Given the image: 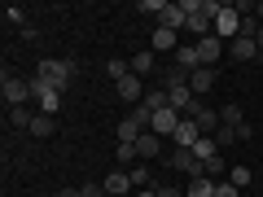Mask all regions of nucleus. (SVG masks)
<instances>
[{
	"instance_id": "obj_6",
	"label": "nucleus",
	"mask_w": 263,
	"mask_h": 197,
	"mask_svg": "<svg viewBox=\"0 0 263 197\" xmlns=\"http://www.w3.org/2000/svg\"><path fill=\"white\" fill-rule=\"evenodd\" d=\"M114 92H119L127 105H141V101H145V79H141V75H123L119 84H114Z\"/></svg>"
},
{
	"instance_id": "obj_32",
	"label": "nucleus",
	"mask_w": 263,
	"mask_h": 197,
	"mask_svg": "<svg viewBox=\"0 0 263 197\" xmlns=\"http://www.w3.org/2000/svg\"><path fill=\"white\" fill-rule=\"evenodd\" d=\"M127 175H132V184H136V188H145V184H149V167H132ZM149 188H154V184H149Z\"/></svg>"
},
{
	"instance_id": "obj_16",
	"label": "nucleus",
	"mask_w": 263,
	"mask_h": 197,
	"mask_svg": "<svg viewBox=\"0 0 263 197\" xmlns=\"http://www.w3.org/2000/svg\"><path fill=\"white\" fill-rule=\"evenodd\" d=\"M158 153H162V136L145 131L141 141H136V158H145V162H149V158H158Z\"/></svg>"
},
{
	"instance_id": "obj_13",
	"label": "nucleus",
	"mask_w": 263,
	"mask_h": 197,
	"mask_svg": "<svg viewBox=\"0 0 263 197\" xmlns=\"http://www.w3.org/2000/svg\"><path fill=\"white\" fill-rule=\"evenodd\" d=\"M189 88H193V96H206L211 88H215V70H211V66L193 70V75H189Z\"/></svg>"
},
{
	"instance_id": "obj_30",
	"label": "nucleus",
	"mask_w": 263,
	"mask_h": 197,
	"mask_svg": "<svg viewBox=\"0 0 263 197\" xmlns=\"http://www.w3.org/2000/svg\"><path fill=\"white\" fill-rule=\"evenodd\" d=\"M132 158H136V145H123V141L114 145V162H123V167H127Z\"/></svg>"
},
{
	"instance_id": "obj_38",
	"label": "nucleus",
	"mask_w": 263,
	"mask_h": 197,
	"mask_svg": "<svg viewBox=\"0 0 263 197\" xmlns=\"http://www.w3.org/2000/svg\"><path fill=\"white\" fill-rule=\"evenodd\" d=\"M57 197H79V188H62V193H57Z\"/></svg>"
},
{
	"instance_id": "obj_4",
	"label": "nucleus",
	"mask_w": 263,
	"mask_h": 197,
	"mask_svg": "<svg viewBox=\"0 0 263 197\" xmlns=\"http://www.w3.org/2000/svg\"><path fill=\"white\" fill-rule=\"evenodd\" d=\"M189 119L197 123V131H202V136H215V131H219V110H211V105L202 101V96L193 101V110H189Z\"/></svg>"
},
{
	"instance_id": "obj_3",
	"label": "nucleus",
	"mask_w": 263,
	"mask_h": 197,
	"mask_svg": "<svg viewBox=\"0 0 263 197\" xmlns=\"http://www.w3.org/2000/svg\"><path fill=\"white\" fill-rule=\"evenodd\" d=\"M215 35L224 40V44H233L237 35H241V13H237V5H224L215 18Z\"/></svg>"
},
{
	"instance_id": "obj_35",
	"label": "nucleus",
	"mask_w": 263,
	"mask_h": 197,
	"mask_svg": "<svg viewBox=\"0 0 263 197\" xmlns=\"http://www.w3.org/2000/svg\"><path fill=\"white\" fill-rule=\"evenodd\" d=\"M79 197H110L105 184H79Z\"/></svg>"
},
{
	"instance_id": "obj_10",
	"label": "nucleus",
	"mask_w": 263,
	"mask_h": 197,
	"mask_svg": "<svg viewBox=\"0 0 263 197\" xmlns=\"http://www.w3.org/2000/svg\"><path fill=\"white\" fill-rule=\"evenodd\" d=\"M158 27H167V31H176V35H180V27H189V13L180 9V0H171L167 9H162V18H158Z\"/></svg>"
},
{
	"instance_id": "obj_19",
	"label": "nucleus",
	"mask_w": 263,
	"mask_h": 197,
	"mask_svg": "<svg viewBox=\"0 0 263 197\" xmlns=\"http://www.w3.org/2000/svg\"><path fill=\"white\" fill-rule=\"evenodd\" d=\"M127 66H132V75H149V70H154V66H158V62H154V48H149V53H136V57H127Z\"/></svg>"
},
{
	"instance_id": "obj_9",
	"label": "nucleus",
	"mask_w": 263,
	"mask_h": 197,
	"mask_svg": "<svg viewBox=\"0 0 263 197\" xmlns=\"http://www.w3.org/2000/svg\"><path fill=\"white\" fill-rule=\"evenodd\" d=\"M219 53H228V44H224L219 35H206V40H197V57H202V66H211V70H215Z\"/></svg>"
},
{
	"instance_id": "obj_23",
	"label": "nucleus",
	"mask_w": 263,
	"mask_h": 197,
	"mask_svg": "<svg viewBox=\"0 0 263 197\" xmlns=\"http://www.w3.org/2000/svg\"><path fill=\"white\" fill-rule=\"evenodd\" d=\"M145 110L149 114H158V110H167V88H149V92H145Z\"/></svg>"
},
{
	"instance_id": "obj_27",
	"label": "nucleus",
	"mask_w": 263,
	"mask_h": 197,
	"mask_svg": "<svg viewBox=\"0 0 263 197\" xmlns=\"http://www.w3.org/2000/svg\"><path fill=\"white\" fill-rule=\"evenodd\" d=\"M228 180H233L237 188H246V184L254 180V171H250V167H228Z\"/></svg>"
},
{
	"instance_id": "obj_24",
	"label": "nucleus",
	"mask_w": 263,
	"mask_h": 197,
	"mask_svg": "<svg viewBox=\"0 0 263 197\" xmlns=\"http://www.w3.org/2000/svg\"><path fill=\"white\" fill-rule=\"evenodd\" d=\"M9 123H13V127H27V131H31V123H35V114H31L27 105H13V110H9Z\"/></svg>"
},
{
	"instance_id": "obj_7",
	"label": "nucleus",
	"mask_w": 263,
	"mask_h": 197,
	"mask_svg": "<svg viewBox=\"0 0 263 197\" xmlns=\"http://www.w3.org/2000/svg\"><path fill=\"white\" fill-rule=\"evenodd\" d=\"M31 96H35L40 114H57V110H62V92H53V88H44L40 79H31Z\"/></svg>"
},
{
	"instance_id": "obj_39",
	"label": "nucleus",
	"mask_w": 263,
	"mask_h": 197,
	"mask_svg": "<svg viewBox=\"0 0 263 197\" xmlns=\"http://www.w3.org/2000/svg\"><path fill=\"white\" fill-rule=\"evenodd\" d=\"M254 18H259V22H263V0H259V5H254Z\"/></svg>"
},
{
	"instance_id": "obj_12",
	"label": "nucleus",
	"mask_w": 263,
	"mask_h": 197,
	"mask_svg": "<svg viewBox=\"0 0 263 197\" xmlns=\"http://www.w3.org/2000/svg\"><path fill=\"white\" fill-rule=\"evenodd\" d=\"M171 141H176V149H193V145L202 141V131H197V123H193V119H184V123L176 127V136H171Z\"/></svg>"
},
{
	"instance_id": "obj_1",
	"label": "nucleus",
	"mask_w": 263,
	"mask_h": 197,
	"mask_svg": "<svg viewBox=\"0 0 263 197\" xmlns=\"http://www.w3.org/2000/svg\"><path fill=\"white\" fill-rule=\"evenodd\" d=\"M70 75H75V62H66V57H44L40 70H35V79H40L44 88H53V92H66Z\"/></svg>"
},
{
	"instance_id": "obj_21",
	"label": "nucleus",
	"mask_w": 263,
	"mask_h": 197,
	"mask_svg": "<svg viewBox=\"0 0 263 197\" xmlns=\"http://www.w3.org/2000/svg\"><path fill=\"white\" fill-rule=\"evenodd\" d=\"M219 123H224V127H241V123H246V114H241V105H237V101H228V105H219Z\"/></svg>"
},
{
	"instance_id": "obj_17",
	"label": "nucleus",
	"mask_w": 263,
	"mask_h": 197,
	"mask_svg": "<svg viewBox=\"0 0 263 197\" xmlns=\"http://www.w3.org/2000/svg\"><path fill=\"white\" fill-rule=\"evenodd\" d=\"M215 184H219V180L193 175V180H189V188H184V197H215Z\"/></svg>"
},
{
	"instance_id": "obj_33",
	"label": "nucleus",
	"mask_w": 263,
	"mask_h": 197,
	"mask_svg": "<svg viewBox=\"0 0 263 197\" xmlns=\"http://www.w3.org/2000/svg\"><path fill=\"white\" fill-rule=\"evenodd\" d=\"M215 197H241V188H237L233 180H219V184H215Z\"/></svg>"
},
{
	"instance_id": "obj_11",
	"label": "nucleus",
	"mask_w": 263,
	"mask_h": 197,
	"mask_svg": "<svg viewBox=\"0 0 263 197\" xmlns=\"http://www.w3.org/2000/svg\"><path fill=\"white\" fill-rule=\"evenodd\" d=\"M101 184H105V193H110V197H127L132 188H136V184H132V175H127V171H110V175H105Z\"/></svg>"
},
{
	"instance_id": "obj_5",
	"label": "nucleus",
	"mask_w": 263,
	"mask_h": 197,
	"mask_svg": "<svg viewBox=\"0 0 263 197\" xmlns=\"http://www.w3.org/2000/svg\"><path fill=\"white\" fill-rule=\"evenodd\" d=\"M184 119H189V114H180V110H171V105H167V110H158V114H154L149 131H154V136H162V141H167V136H176V127H180V123H184Z\"/></svg>"
},
{
	"instance_id": "obj_29",
	"label": "nucleus",
	"mask_w": 263,
	"mask_h": 197,
	"mask_svg": "<svg viewBox=\"0 0 263 197\" xmlns=\"http://www.w3.org/2000/svg\"><path fill=\"white\" fill-rule=\"evenodd\" d=\"M202 175H206V180H219V175H224V153L211 158V162H202Z\"/></svg>"
},
{
	"instance_id": "obj_15",
	"label": "nucleus",
	"mask_w": 263,
	"mask_h": 197,
	"mask_svg": "<svg viewBox=\"0 0 263 197\" xmlns=\"http://www.w3.org/2000/svg\"><path fill=\"white\" fill-rule=\"evenodd\" d=\"M228 57H233V62H250V57H259V44L246 40V35H237L233 44H228Z\"/></svg>"
},
{
	"instance_id": "obj_18",
	"label": "nucleus",
	"mask_w": 263,
	"mask_h": 197,
	"mask_svg": "<svg viewBox=\"0 0 263 197\" xmlns=\"http://www.w3.org/2000/svg\"><path fill=\"white\" fill-rule=\"evenodd\" d=\"M184 31H193L197 40H206V35H215V22L206 18V13H193V18H189V27Z\"/></svg>"
},
{
	"instance_id": "obj_31",
	"label": "nucleus",
	"mask_w": 263,
	"mask_h": 197,
	"mask_svg": "<svg viewBox=\"0 0 263 197\" xmlns=\"http://www.w3.org/2000/svg\"><path fill=\"white\" fill-rule=\"evenodd\" d=\"M171 0H141V13H154V18H162V9H167Z\"/></svg>"
},
{
	"instance_id": "obj_14",
	"label": "nucleus",
	"mask_w": 263,
	"mask_h": 197,
	"mask_svg": "<svg viewBox=\"0 0 263 197\" xmlns=\"http://www.w3.org/2000/svg\"><path fill=\"white\" fill-rule=\"evenodd\" d=\"M176 66H180V70H189V75H193V70H202L197 44H180V48H176Z\"/></svg>"
},
{
	"instance_id": "obj_25",
	"label": "nucleus",
	"mask_w": 263,
	"mask_h": 197,
	"mask_svg": "<svg viewBox=\"0 0 263 197\" xmlns=\"http://www.w3.org/2000/svg\"><path fill=\"white\" fill-rule=\"evenodd\" d=\"M154 48H171V53H176V31H167V27H158V31H154Z\"/></svg>"
},
{
	"instance_id": "obj_20",
	"label": "nucleus",
	"mask_w": 263,
	"mask_h": 197,
	"mask_svg": "<svg viewBox=\"0 0 263 197\" xmlns=\"http://www.w3.org/2000/svg\"><path fill=\"white\" fill-rule=\"evenodd\" d=\"M193 158H197V162H211V158H219V145H215V136H202V141L193 145Z\"/></svg>"
},
{
	"instance_id": "obj_2",
	"label": "nucleus",
	"mask_w": 263,
	"mask_h": 197,
	"mask_svg": "<svg viewBox=\"0 0 263 197\" xmlns=\"http://www.w3.org/2000/svg\"><path fill=\"white\" fill-rule=\"evenodd\" d=\"M0 92H5V105H27V101H35L31 96V79H18V75H5L0 79Z\"/></svg>"
},
{
	"instance_id": "obj_28",
	"label": "nucleus",
	"mask_w": 263,
	"mask_h": 197,
	"mask_svg": "<svg viewBox=\"0 0 263 197\" xmlns=\"http://www.w3.org/2000/svg\"><path fill=\"white\" fill-rule=\"evenodd\" d=\"M105 70H110V79H114V84H119L123 75H132V66L123 62V57H110V66H105Z\"/></svg>"
},
{
	"instance_id": "obj_36",
	"label": "nucleus",
	"mask_w": 263,
	"mask_h": 197,
	"mask_svg": "<svg viewBox=\"0 0 263 197\" xmlns=\"http://www.w3.org/2000/svg\"><path fill=\"white\" fill-rule=\"evenodd\" d=\"M158 197H184V188H167V184H158Z\"/></svg>"
},
{
	"instance_id": "obj_8",
	"label": "nucleus",
	"mask_w": 263,
	"mask_h": 197,
	"mask_svg": "<svg viewBox=\"0 0 263 197\" xmlns=\"http://www.w3.org/2000/svg\"><path fill=\"white\" fill-rule=\"evenodd\" d=\"M167 167H171V171H184L189 180L202 175V162L193 158V149H176V153H167Z\"/></svg>"
},
{
	"instance_id": "obj_37",
	"label": "nucleus",
	"mask_w": 263,
	"mask_h": 197,
	"mask_svg": "<svg viewBox=\"0 0 263 197\" xmlns=\"http://www.w3.org/2000/svg\"><path fill=\"white\" fill-rule=\"evenodd\" d=\"M136 197H158V184H154V188H141Z\"/></svg>"
},
{
	"instance_id": "obj_26",
	"label": "nucleus",
	"mask_w": 263,
	"mask_h": 197,
	"mask_svg": "<svg viewBox=\"0 0 263 197\" xmlns=\"http://www.w3.org/2000/svg\"><path fill=\"white\" fill-rule=\"evenodd\" d=\"M237 141H241L237 127H224V123H219V131H215V145H219V149H228V145H237Z\"/></svg>"
},
{
	"instance_id": "obj_22",
	"label": "nucleus",
	"mask_w": 263,
	"mask_h": 197,
	"mask_svg": "<svg viewBox=\"0 0 263 197\" xmlns=\"http://www.w3.org/2000/svg\"><path fill=\"white\" fill-rule=\"evenodd\" d=\"M53 131H57V119H53V114H35L31 136H40V141H44V136H53Z\"/></svg>"
},
{
	"instance_id": "obj_34",
	"label": "nucleus",
	"mask_w": 263,
	"mask_h": 197,
	"mask_svg": "<svg viewBox=\"0 0 263 197\" xmlns=\"http://www.w3.org/2000/svg\"><path fill=\"white\" fill-rule=\"evenodd\" d=\"M5 22H13V27H27V22H22V9H18V5H5Z\"/></svg>"
}]
</instances>
